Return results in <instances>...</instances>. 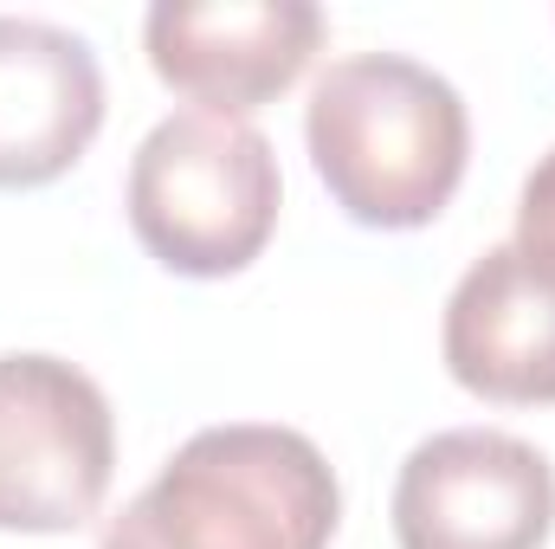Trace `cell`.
Instances as JSON below:
<instances>
[{"label":"cell","mask_w":555,"mask_h":549,"mask_svg":"<svg viewBox=\"0 0 555 549\" xmlns=\"http://www.w3.org/2000/svg\"><path fill=\"white\" fill-rule=\"evenodd\" d=\"M310 162L356 227L408 233L446 214L465 181V98L401 52H349L310 85Z\"/></svg>","instance_id":"cell-1"},{"label":"cell","mask_w":555,"mask_h":549,"mask_svg":"<svg viewBox=\"0 0 555 549\" xmlns=\"http://www.w3.org/2000/svg\"><path fill=\"white\" fill-rule=\"evenodd\" d=\"M343 491L291 426H201L111 518L98 549H330Z\"/></svg>","instance_id":"cell-2"},{"label":"cell","mask_w":555,"mask_h":549,"mask_svg":"<svg viewBox=\"0 0 555 549\" xmlns=\"http://www.w3.org/2000/svg\"><path fill=\"white\" fill-rule=\"evenodd\" d=\"M278 155L246 117L175 111L137 142L130 162V227L155 266L181 278L246 272L278 227Z\"/></svg>","instance_id":"cell-3"},{"label":"cell","mask_w":555,"mask_h":549,"mask_svg":"<svg viewBox=\"0 0 555 549\" xmlns=\"http://www.w3.org/2000/svg\"><path fill=\"white\" fill-rule=\"evenodd\" d=\"M117 472L104 388L65 356H0V531L65 537L98 518Z\"/></svg>","instance_id":"cell-4"},{"label":"cell","mask_w":555,"mask_h":549,"mask_svg":"<svg viewBox=\"0 0 555 549\" xmlns=\"http://www.w3.org/2000/svg\"><path fill=\"white\" fill-rule=\"evenodd\" d=\"M555 531V465L517 433L452 426L420 439L395 478L401 549H543Z\"/></svg>","instance_id":"cell-5"},{"label":"cell","mask_w":555,"mask_h":549,"mask_svg":"<svg viewBox=\"0 0 555 549\" xmlns=\"http://www.w3.org/2000/svg\"><path fill=\"white\" fill-rule=\"evenodd\" d=\"M149 65L194 111L246 117L291 91L323 46V7L310 0H162L142 20Z\"/></svg>","instance_id":"cell-6"},{"label":"cell","mask_w":555,"mask_h":549,"mask_svg":"<svg viewBox=\"0 0 555 549\" xmlns=\"http://www.w3.org/2000/svg\"><path fill=\"white\" fill-rule=\"evenodd\" d=\"M446 369L498 408H555V278L491 246L446 297Z\"/></svg>","instance_id":"cell-7"},{"label":"cell","mask_w":555,"mask_h":549,"mask_svg":"<svg viewBox=\"0 0 555 549\" xmlns=\"http://www.w3.org/2000/svg\"><path fill=\"white\" fill-rule=\"evenodd\" d=\"M104 130L98 52L52 26L0 13V188H46Z\"/></svg>","instance_id":"cell-8"},{"label":"cell","mask_w":555,"mask_h":549,"mask_svg":"<svg viewBox=\"0 0 555 549\" xmlns=\"http://www.w3.org/2000/svg\"><path fill=\"white\" fill-rule=\"evenodd\" d=\"M517 253L555 278V149L530 168L524 201H517Z\"/></svg>","instance_id":"cell-9"}]
</instances>
